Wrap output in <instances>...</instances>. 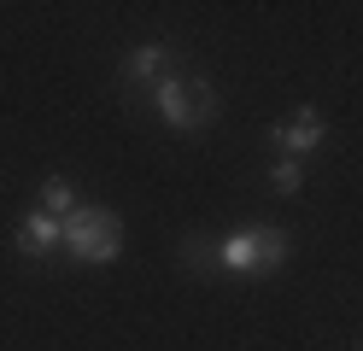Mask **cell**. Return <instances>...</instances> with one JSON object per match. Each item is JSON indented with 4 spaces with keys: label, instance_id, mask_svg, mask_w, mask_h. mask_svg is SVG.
Returning a JSON list of instances; mask_svg holds the SVG:
<instances>
[{
    "label": "cell",
    "instance_id": "obj_5",
    "mask_svg": "<svg viewBox=\"0 0 363 351\" xmlns=\"http://www.w3.org/2000/svg\"><path fill=\"white\" fill-rule=\"evenodd\" d=\"M65 246V223L59 217H48V211H30V217L24 223H18V252H24V257H48V252H59Z\"/></svg>",
    "mask_w": 363,
    "mask_h": 351
},
{
    "label": "cell",
    "instance_id": "obj_3",
    "mask_svg": "<svg viewBox=\"0 0 363 351\" xmlns=\"http://www.w3.org/2000/svg\"><path fill=\"white\" fill-rule=\"evenodd\" d=\"M217 264L229 275H264V269H281L287 264V234L269 228V223H246L235 234L217 240Z\"/></svg>",
    "mask_w": 363,
    "mask_h": 351
},
{
    "label": "cell",
    "instance_id": "obj_7",
    "mask_svg": "<svg viewBox=\"0 0 363 351\" xmlns=\"http://www.w3.org/2000/svg\"><path fill=\"white\" fill-rule=\"evenodd\" d=\"M41 211H48V217H71V211H77V187H71V176H48V182H41Z\"/></svg>",
    "mask_w": 363,
    "mask_h": 351
},
{
    "label": "cell",
    "instance_id": "obj_6",
    "mask_svg": "<svg viewBox=\"0 0 363 351\" xmlns=\"http://www.w3.org/2000/svg\"><path fill=\"white\" fill-rule=\"evenodd\" d=\"M164 59H170L164 41H141V47H129L123 77H129V82H158V77H164Z\"/></svg>",
    "mask_w": 363,
    "mask_h": 351
},
{
    "label": "cell",
    "instance_id": "obj_8",
    "mask_svg": "<svg viewBox=\"0 0 363 351\" xmlns=\"http://www.w3.org/2000/svg\"><path fill=\"white\" fill-rule=\"evenodd\" d=\"M269 187H276V194H299V187H305L299 158H276V164H269Z\"/></svg>",
    "mask_w": 363,
    "mask_h": 351
},
{
    "label": "cell",
    "instance_id": "obj_4",
    "mask_svg": "<svg viewBox=\"0 0 363 351\" xmlns=\"http://www.w3.org/2000/svg\"><path fill=\"white\" fill-rule=\"evenodd\" d=\"M323 135H328V117L316 111V106H299V111L287 117V123L269 129V147L299 158V152H316V147H323Z\"/></svg>",
    "mask_w": 363,
    "mask_h": 351
},
{
    "label": "cell",
    "instance_id": "obj_2",
    "mask_svg": "<svg viewBox=\"0 0 363 351\" xmlns=\"http://www.w3.org/2000/svg\"><path fill=\"white\" fill-rule=\"evenodd\" d=\"M65 252H71L77 264H118V252H123V223H118V211H106V205H77L71 217H65Z\"/></svg>",
    "mask_w": 363,
    "mask_h": 351
},
{
    "label": "cell",
    "instance_id": "obj_1",
    "mask_svg": "<svg viewBox=\"0 0 363 351\" xmlns=\"http://www.w3.org/2000/svg\"><path fill=\"white\" fill-rule=\"evenodd\" d=\"M152 106H158V117H164L170 129L194 135V129H206L217 117V88L206 77H170L164 70V77L152 82Z\"/></svg>",
    "mask_w": 363,
    "mask_h": 351
}]
</instances>
